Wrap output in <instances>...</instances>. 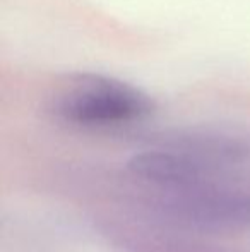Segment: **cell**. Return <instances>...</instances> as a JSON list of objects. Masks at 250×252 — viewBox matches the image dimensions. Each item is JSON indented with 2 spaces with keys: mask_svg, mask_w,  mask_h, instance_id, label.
<instances>
[{
  "mask_svg": "<svg viewBox=\"0 0 250 252\" xmlns=\"http://www.w3.org/2000/svg\"><path fill=\"white\" fill-rule=\"evenodd\" d=\"M54 112L79 126H115L139 120L154 105L144 91L101 74H74L54 96Z\"/></svg>",
  "mask_w": 250,
  "mask_h": 252,
  "instance_id": "6da1fadb",
  "label": "cell"
},
{
  "mask_svg": "<svg viewBox=\"0 0 250 252\" xmlns=\"http://www.w3.org/2000/svg\"><path fill=\"white\" fill-rule=\"evenodd\" d=\"M171 211L195 225L250 226V196L190 194L175 199Z\"/></svg>",
  "mask_w": 250,
  "mask_h": 252,
  "instance_id": "7a4b0ae2",
  "label": "cell"
},
{
  "mask_svg": "<svg viewBox=\"0 0 250 252\" xmlns=\"http://www.w3.org/2000/svg\"><path fill=\"white\" fill-rule=\"evenodd\" d=\"M129 170L146 182L161 187H192L199 184L202 172L194 158L170 151H142L127 163Z\"/></svg>",
  "mask_w": 250,
  "mask_h": 252,
  "instance_id": "3957f363",
  "label": "cell"
},
{
  "mask_svg": "<svg viewBox=\"0 0 250 252\" xmlns=\"http://www.w3.org/2000/svg\"><path fill=\"white\" fill-rule=\"evenodd\" d=\"M101 230L111 242L127 252H209L206 247L154 233L140 226L107 223L101 226Z\"/></svg>",
  "mask_w": 250,
  "mask_h": 252,
  "instance_id": "277c9868",
  "label": "cell"
}]
</instances>
